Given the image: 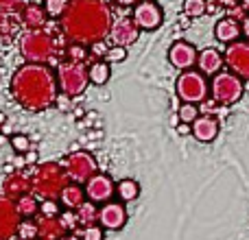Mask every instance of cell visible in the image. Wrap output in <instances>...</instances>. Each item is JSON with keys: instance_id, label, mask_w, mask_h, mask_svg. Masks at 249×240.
I'll return each instance as SVG.
<instances>
[{"instance_id": "d4e9b609", "label": "cell", "mask_w": 249, "mask_h": 240, "mask_svg": "<svg viewBox=\"0 0 249 240\" xmlns=\"http://www.w3.org/2000/svg\"><path fill=\"white\" fill-rule=\"evenodd\" d=\"M16 210H18V214H20V219H35V216L39 214L37 197H33V194L20 197L16 201Z\"/></svg>"}, {"instance_id": "7402d4cb", "label": "cell", "mask_w": 249, "mask_h": 240, "mask_svg": "<svg viewBox=\"0 0 249 240\" xmlns=\"http://www.w3.org/2000/svg\"><path fill=\"white\" fill-rule=\"evenodd\" d=\"M86 201L88 199H86V192H83V186H79V184H68L64 188V192L59 194V203L70 212L79 210Z\"/></svg>"}, {"instance_id": "5bb4252c", "label": "cell", "mask_w": 249, "mask_h": 240, "mask_svg": "<svg viewBox=\"0 0 249 240\" xmlns=\"http://www.w3.org/2000/svg\"><path fill=\"white\" fill-rule=\"evenodd\" d=\"M197 48L190 42H175L168 51V61L175 66L177 70L186 72V70H193L197 66Z\"/></svg>"}, {"instance_id": "8992f818", "label": "cell", "mask_w": 249, "mask_h": 240, "mask_svg": "<svg viewBox=\"0 0 249 240\" xmlns=\"http://www.w3.org/2000/svg\"><path fill=\"white\" fill-rule=\"evenodd\" d=\"M177 99L181 103H190V105H199L208 99L210 94V83L203 77L199 70H186L177 77Z\"/></svg>"}, {"instance_id": "3957f363", "label": "cell", "mask_w": 249, "mask_h": 240, "mask_svg": "<svg viewBox=\"0 0 249 240\" xmlns=\"http://www.w3.org/2000/svg\"><path fill=\"white\" fill-rule=\"evenodd\" d=\"M70 184V177L66 175L64 166L57 162H46L42 166H37L31 177V186L33 192L37 197H42L44 201H59V194L64 192V188Z\"/></svg>"}, {"instance_id": "ac0fdd59", "label": "cell", "mask_w": 249, "mask_h": 240, "mask_svg": "<svg viewBox=\"0 0 249 240\" xmlns=\"http://www.w3.org/2000/svg\"><path fill=\"white\" fill-rule=\"evenodd\" d=\"M190 127H193V136L199 142H212L219 136V120L214 116H208V114H199V118Z\"/></svg>"}, {"instance_id": "7c38bea8", "label": "cell", "mask_w": 249, "mask_h": 240, "mask_svg": "<svg viewBox=\"0 0 249 240\" xmlns=\"http://www.w3.org/2000/svg\"><path fill=\"white\" fill-rule=\"evenodd\" d=\"M127 223V210L121 201H107L99 207V225L109 232H118Z\"/></svg>"}, {"instance_id": "4316f807", "label": "cell", "mask_w": 249, "mask_h": 240, "mask_svg": "<svg viewBox=\"0 0 249 240\" xmlns=\"http://www.w3.org/2000/svg\"><path fill=\"white\" fill-rule=\"evenodd\" d=\"M18 240H37V221L33 219H22L16 232Z\"/></svg>"}, {"instance_id": "ab89813d", "label": "cell", "mask_w": 249, "mask_h": 240, "mask_svg": "<svg viewBox=\"0 0 249 240\" xmlns=\"http://www.w3.org/2000/svg\"><path fill=\"white\" fill-rule=\"evenodd\" d=\"M177 133H179V136H188V133H193V127H190V124L179 122L177 124Z\"/></svg>"}, {"instance_id": "1f68e13d", "label": "cell", "mask_w": 249, "mask_h": 240, "mask_svg": "<svg viewBox=\"0 0 249 240\" xmlns=\"http://www.w3.org/2000/svg\"><path fill=\"white\" fill-rule=\"evenodd\" d=\"M61 214V203L59 201H42L39 203V216H46V219H53V216Z\"/></svg>"}, {"instance_id": "d590c367", "label": "cell", "mask_w": 249, "mask_h": 240, "mask_svg": "<svg viewBox=\"0 0 249 240\" xmlns=\"http://www.w3.org/2000/svg\"><path fill=\"white\" fill-rule=\"evenodd\" d=\"M66 52H68V59H72V61H86V57H88V48L81 46V44H72V42H70Z\"/></svg>"}, {"instance_id": "b9f144b4", "label": "cell", "mask_w": 249, "mask_h": 240, "mask_svg": "<svg viewBox=\"0 0 249 240\" xmlns=\"http://www.w3.org/2000/svg\"><path fill=\"white\" fill-rule=\"evenodd\" d=\"M24 162L26 164H35V162H37V153H35V151H29V153H24Z\"/></svg>"}, {"instance_id": "7a4b0ae2", "label": "cell", "mask_w": 249, "mask_h": 240, "mask_svg": "<svg viewBox=\"0 0 249 240\" xmlns=\"http://www.w3.org/2000/svg\"><path fill=\"white\" fill-rule=\"evenodd\" d=\"M9 90L16 103L29 112H44L59 99L57 74L44 64H24L13 72Z\"/></svg>"}, {"instance_id": "603a6c76", "label": "cell", "mask_w": 249, "mask_h": 240, "mask_svg": "<svg viewBox=\"0 0 249 240\" xmlns=\"http://www.w3.org/2000/svg\"><path fill=\"white\" fill-rule=\"evenodd\" d=\"M112 77V70H109V64L103 59H94L90 66H88V79L94 86H105Z\"/></svg>"}, {"instance_id": "7dc6e473", "label": "cell", "mask_w": 249, "mask_h": 240, "mask_svg": "<svg viewBox=\"0 0 249 240\" xmlns=\"http://www.w3.org/2000/svg\"><path fill=\"white\" fill-rule=\"evenodd\" d=\"M4 17H7V16H4V13H0V29H2V24H4Z\"/></svg>"}, {"instance_id": "60d3db41", "label": "cell", "mask_w": 249, "mask_h": 240, "mask_svg": "<svg viewBox=\"0 0 249 240\" xmlns=\"http://www.w3.org/2000/svg\"><path fill=\"white\" fill-rule=\"evenodd\" d=\"M241 33L245 35V42H249V16L241 22Z\"/></svg>"}, {"instance_id": "d6a6232c", "label": "cell", "mask_w": 249, "mask_h": 240, "mask_svg": "<svg viewBox=\"0 0 249 240\" xmlns=\"http://www.w3.org/2000/svg\"><path fill=\"white\" fill-rule=\"evenodd\" d=\"M124 59H127V48L123 46H109L107 55L103 57V61H107V64H121Z\"/></svg>"}, {"instance_id": "8fae6325", "label": "cell", "mask_w": 249, "mask_h": 240, "mask_svg": "<svg viewBox=\"0 0 249 240\" xmlns=\"http://www.w3.org/2000/svg\"><path fill=\"white\" fill-rule=\"evenodd\" d=\"M83 192H86V199L96 206H103L109 199L116 194V184L112 181L109 175H103V172H96L90 181L83 184Z\"/></svg>"}, {"instance_id": "484cf974", "label": "cell", "mask_w": 249, "mask_h": 240, "mask_svg": "<svg viewBox=\"0 0 249 240\" xmlns=\"http://www.w3.org/2000/svg\"><path fill=\"white\" fill-rule=\"evenodd\" d=\"M138 194H140V186H138V181L123 179V181H118V184H116V197L121 199V203L136 201Z\"/></svg>"}, {"instance_id": "f35d334b", "label": "cell", "mask_w": 249, "mask_h": 240, "mask_svg": "<svg viewBox=\"0 0 249 240\" xmlns=\"http://www.w3.org/2000/svg\"><path fill=\"white\" fill-rule=\"evenodd\" d=\"M238 2H241V0H216V4H221V7H225V9L238 7Z\"/></svg>"}, {"instance_id": "9a60e30c", "label": "cell", "mask_w": 249, "mask_h": 240, "mask_svg": "<svg viewBox=\"0 0 249 240\" xmlns=\"http://www.w3.org/2000/svg\"><path fill=\"white\" fill-rule=\"evenodd\" d=\"M109 35H112V39H114V46L127 48V46H131V44L138 42L140 29L136 26V22H133L131 17H118V20H114Z\"/></svg>"}, {"instance_id": "4dcf8cb0", "label": "cell", "mask_w": 249, "mask_h": 240, "mask_svg": "<svg viewBox=\"0 0 249 240\" xmlns=\"http://www.w3.org/2000/svg\"><path fill=\"white\" fill-rule=\"evenodd\" d=\"M11 146H13V151H16L18 155L29 153V151H31L29 136H24V133H13V136H11Z\"/></svg>"}, {"instance_id": "52a82bcc", "label": "cell", "mask_w": 249, "mask_h": 240, "mask_svg": "<svg viewBox=\"0 0 249 240\" xmlns=\"http://www.w3.org/2000/svg\"><path fill=\"white\" fill-rule=\"evenodd\" d=\"M210 92H212V101L219 105H234L241 101L245 86L243 79H238L232 72H219L212 77L210 83Z\"/></svg>"}, {"instance_id": "7bdbcfd3", "label": "cell", "mask_w": 249, "mask_h": 240, "mask_svg": "<svg viewBox=\"0 0 249 240\" xmlns=\"http://www.w3.org/2000/svg\"><path fill=\"white\" fill-rule=\"evenodd\" d=\"M116 4H121V7H136L140 0H114Z\"/></svg>"}, {"instance_id": "8d00e7d4", "label": "cell", "mask_w": 249, "mask_h": 240, "mask_svg": "<svg viewBox=\"0 0 249 240\" xmlns=\"http://www.w3.org/2000/svg\"><path fill=\"white\" fill-rule=\"evenodd\" d=\"M59 219H61V223H64V227H66V232H68V234H72V229L79 225L77 214H74V212H70V210L61 212V214H59Z\"/></svg>"}, {"instance_id": "44dd1931", "label": "cell", "mask_w": 249, "mask_h": 240, "mask_svg": "<svg viewBox=\"0 0 249 240\" xmlns=\"http://www.w3.org/2000/svg\"><path fill=\"white\" fill-rule=\"evenodd\" d=\"M241 35H243L241 33V22L232 20V17H221L214 26V37L219 39V42L228 44V46L234 44V42H238Z\"/></svg>"}, {"instance_id": "ee69618b", "label": "cell", "mask_w": 249, "mask_h": 240, "mask_svg": "<svg viewBox=\"0 0 249 240\" xmlns=\"http://www.w3.org/2000/svg\"><path fill=\"white\" fill-rule=\"evenodd\" d=\"M22 166H26V162H24V157H22V155H18V157L13 159V168H22Z\"/></svg>"}, {"instance_id": "cb8c5ba5", "label": "cell", "mask_w": 249, "mask_h": 240, "mask_svg": "<svg viewBox=\"0 0 249 240\" xmlns=\"http://www.w3.org/2000/svg\"><path fill=\"white\" fill-rule=\"evenodd\" d=\"M74 214H77L79 225H83V227H90V225L99 223V206L92 201H86L79 210H74Z\"/></svg>"}, {"instance_id": "30bf717a", "label": "cell", "mask_w": 249, "mask_h": 240, "mask_svg": "<svg viewBox=\"0 0 249 240\" xmlns=\"http://www.w3.org/2000/svg\"><path fill=\"white\" fill-rule=\"evenodd\" d=\"M131 20L136 22V26L140 31H155L162 26L164 11L155 0H140V2L133 7Z\"/></svg>"}, {"instance_id": "bcb514c9", "label": "cell", "mask_w": 249, "mask_h": 240, "mask_svg": "<svg viewBox=\"0 0 249 240\" xmlns=\"http://www.w3.org/2000/svg\"><path fill=\"white\" fill-rule=\"evenodd\" d=\"M243 2V9H245V11H249V0H241Z\"/></svg>"}, {"instance_id": "277c9868", "label": "cell", "mask_w": 249, "mask_h": 240, "mask_svg": "<svg viewBox=\"0 0 249 240\" xmlns=\"http://www.w3.org/2000/svg\"><path fill=\"white\" fill-rule=\"evenodd\" d=\"M90 83L88 79V64L86 61H72V59H61L57 64V86L59 92L68 99L83 94Z\"/></svg>"}, {"instance_id": "ffe728a7", "label": "cell", "mask_w": 249, "mask_h": 240, "mask_svg": "<svg viewBox=\"0 0 249 240\" xmlns=\"http://www.w3.org/2000/svg\"><path fill=\"white\" fill-rule=\"evenodd\" d=\"M22 16V22H24V26L29 31H42L44 26H46V11H44L42 4L37 2H31V4H24V9L20 11Z\"/></svg>"}, {"instance_id": "d6986e66", "label": "cell", "mask_w": 249, "mask_h": 240, "mask_svg": "<svg viewBox=\"0 0 249 240\" xmlns=\"http://www.w3.org/2000/svg\"><path fill=\"white\" fill-rule=\"evenodd\" d=\"M66 234L68 232H66L59 216H53V219L39 216L37 219V238L39 240H59V238H64Z\"/></svg>"}, {"instance_id": "4fadbf2b", "label": "cell", "mask_w": 249, "mask_h": 240, "mask_svg": "<svg viewBox=\"0 0 249 240\" xmlns=\"http://www.w3.org/2000/svg\"><path fill=\"white\" fill-rule=\"evenodd\" d=\"M20 214L16 210V203L0 194V240H13L20 225Z\"/></svg>"}, {"instance_id": "9c48e42d", "label": "cell", "mask_w": 249, "mask_h": 240, "mask_svg": "<svg viewBox=\"0 0 249 240\" xmlns=\"http://www.w3.org/2000/svg\"><path fill=\"white\" fill-rule=\"evenodd\" d=\"M223 64L228 66V72L249 81V42L238 39V42L230 44L223 52Z\"/></svg>"}, {"instance_id": "2e32d148", "label": "cell", "mask_w": 249, "mask_h": 240, "mask_svg": "<svg viewBox=\"0 0 249 240\" xmlns=\"http://www.w3.org/2000/svg\"><path fill=\"white\" fill-rule=\"evenodd\" d=\"M31 190H33L31 179L26 175H22V172H13V175H9L7 181L2 184V194L7 199H11L13 203H16L20 197L31 194Z\"/></svg>"}, {"instance_id": "ba28073f", "label": "cell", "mask_w": 249, "mask_h": 240, "mask_svg": "<svg viewBox=\"0 0 249 240\" xmlns=\"http://www.w3.org/2000/svg\"><path fill=\"white\" fill-rule=\"evenodd\" d=\"M61 166H64L66 175L70 177V181H74L79 186L90 181L99 172V164H96L94 155L88 153V151H74V153H70L61 162Z\"/></svg>"}, {"instance_id": "6da1fadb", "label": "cell", "mask_w": 249, "mask_h": 240, "mask_svg": "<svg viewBox=\"0 0 249 240\" xmlns=\"http://www.w3.org/2000/svg\"><path fill=\"white\" fill-rule=\"evenodd\" d=\"M114 24L112 7L105 0H70L59 17L61 33L72 44L92 46L103 42Z\"/></svg>"}, {"instance_id": "681fc988", "label": "cell", "mask_w": 249, "mask_h": 240, "mask_svg": "<svg viewBox=\"0 0 249 240\" xmlns=\"http://www.w3.org/2000/svg\"><path fill=\"white\" fill-rule=\"evenodd\" d=\"M37 240H39V238H37Z\"/></svg>"}, {"instance_id": "f546056e", "label": "cell", "mask_w": 249, "mask_h": 240, "mask_svg": "<svg viewBox=\"0 0 249 240\" xmlns=\"http://www.w3.org/2000/svg\"><path fill=\"white\" fill-rule=\"evenodd\" d=\"M184 13L188 17L206 16V0H184Z\"/></svg>"}, {"instance_id": "f6af8a7d", "label": "cell", "mask_w": 249, "mask_h": 240, "mask_svg": "<svg viewBox=\"0 0 249 240\" xmlns=\"http://www.w3.org/2000/svg\"><path fill=\"white\" fill-rule=\"evenodd\" d=\"M59 240H79L77 236H74V234H66L64 238H59Z\"/></svg>"}, {"instance_id": "836d02e7", "label": "cell", "mask_w": 249, "mask_h": 240, "mask_svg": "<svg viewBox=\"0 0 249 240\" xmlns=\"http://www.w3.org/2000/svg\"><path fill=\"white\" fill-rule=\"evenodd\" d=\"M22 9H24V0H0V13L4 16H13Z\"/></svg>"}, {"instance_id": "5b68a950", "label": "cell", "mask_w": 249, "mask_h": 240, "mask_svg": "<svg viewBox=\"0 0 249 240\" xmlns=\"http://www.w3.org/2000/svg\"><path fill=\"white\" fill-rule=\"evenodd\" d=\"M20 52L29 64H44L55 57V39L46 31H26L20 35Z\"/></svg>"}, {"instance_id": "74e56055", "label": "cell", "mask_w": 249, "mask_h": 240, "mask_svg": "<svg viewBox=\"0 0 249 240\" xmlns=\"http://www.w3.org/2000/svg\"><path fill=\"white\" fill-rule=\"evenodd\" d=\"M90 52L96 57V59H103V57L107 55V44H103V42L92 44V46H90Z\"/></svg>"}, {"instance_id": "f1b7e54d", "label": "cell", "mask_w": 249, "mask_h": 240, "mask_svg": "<svg viewBox=\"0 0 249 240\" xmlns=\"http://www.w3.org/2000/svg\"><path fill=\"white\" fill-rule=\"evenodd\" d=\"M177 118H179V122H184V124H193L195 120L199 118V107L197 105H190V103L179 105V109H177Z\"/></svg>"}, {"instance_id": "e575fe53", "label": "cell", "mask_w": 249, "mask_h": 240, "mask_svg": "<svg viewBox=\"0 0 249 240\" xmlns=\"http://www.w3.org/2000/svg\"><path fill=\"white\" fill-rule=\"evenodd\" d=\"M105 238V229L101 225H90V227L81 229V240H103Z\"/></svg>"}, {"instance_id": "c3c4849f", "label": "cell", "mask_w": 249, "mask_h": 240, "mask_svg": "<svg viewBox=\"0 0 249 240\" xmlns=\"http://www.w3.org/2000/svg\"><path fill=\"white\" fill-rule=\"evenodd\" d=\"M243 86H245V90H249V81H247V83H243Z\"/></svg>"}, {"instance_id": "e0dca14e", "label": "cell", "mask_w": 249, "mask_h": 240, "mask_svg": "<svg viewBox=\"0 0 249 240\" xmlns=\"http://www.w3.org/2000/svg\"><path fill=\"white\" fill-rule=\"evenodd\" d=\"M223 55L214 48H206L197 55V70L203 74V77H214V74L221 72L223 68Z\"/></svg>"}, {"instance_id": "83f0119b", "label": "cell", "mask_w": 249, "mask_h": 240, "mask_svg": "<svg viewBox=\"0 0 249 240\" xmlns=\"http://www.w3.org/2000/svg\"><path fill=\"white\" fill-rule=\"evenodd\" d=\"M68 2L70 0H44V11H46L48 17H55V20H59L61 16L66 13V9H68Z\"/></svg>"}]
</instances>
